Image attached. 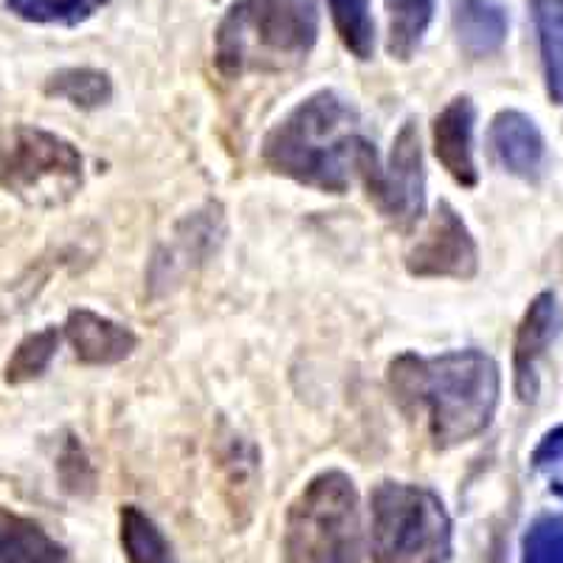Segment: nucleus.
I'll return each instance as SVG.
<instances>
[{"mask_svg": "<svg viewBox=\"0 0 563 563\" xmlns=\"http://www.w3.org/2000/svg\"><path fill=\"white\" fill-rule=\"evenodd\" d=\"M260 155L274 175L330 195H344L352 180L364 184L380 164L361 113L335 90H319L296 104L268 130Z\"/></svg>", "mask_w": 563, "mask_h": 563, "instance_id": "obj_1", "label": "nucleus"}, {"mask_svg": "<svg viewBox=\"0 0 563 563\" xmlns=\"http://www.w3.org/2000/svg\"><path fill=\"white\" fill-rule=\"evenodd\" d=\"M395 404L411 417H426L440 451L485 434L499 409V364L482 350L442 352L422 358L404 352L386 369Z\"/></svg>", "mask_w": 563, "mask_h": 563, "instance_id": "obj_2", "label": "nucleus"}, {"mask_svg": "<svg viewBox=\"0 0 563 563\" xmlns=\"http://www.w3.org/2000/svg\"><path fill=\"white\" fill-rule=\"evenodd\" d=\"M316 40V0H238L214 32V65L225 79L288 74L308 63Z\"/></svg>", "mask_w": 563, "mask_h": 563, "instance_id": "obj_3", "label": "nucleus"}, {"mask_svg": "<svg viewBox=\"0 0 563 563\" xmlns=\"http://www.w3.org/2000/svg\"><path fill=\"white\" fill-rule=\"evenodd\" d=\"M361 505L344 471H321L290 501L282 536L285 563H361Z\"/></svg>", "mask_w": 563, "mask_h": 563, "instance_id": "obj_4", "label": "nucleus"}, {"mask_svg": "<svg viewBox=\"0 0 563 563\" xmlns=\"http://www.w3.org/2000/svg\"><path fill=\"white\" fill-rule=\"evenodd\" d=\"M372 563H451L454 527L434 490L380 482L369 496Z\"/></svg>", "mask_w": 563, "mask_h": 563, "instance_id": "obj_5", "label": "nucleus"}, {"mask_svg": "<svg viewBox=\"0 0 563 563\" xmlns=\"http://www.w3.org/2000/svg\"><path fill=\"white\" fill-rule=\"evenodd\" d=\"M82 184V153L68 139L32 124L0 133V189L32 206H63Z\"/></svg>", "mask_w": 563, "mask_h": 563, "instance_id": "obj_6", "label": "nucleus"}, {"mask_svg": "<svg viewBox=\"0 0 563 563\" xmlns=\"http://www.w3.org/2000/svg\"><path fill=\"white\" fill-rule=\"evenodd\" d=\"M375 209L397 231H411L426 214V164H422L420 130L415 119L397 130L389 164H378L364 180Z\"/></svg>", "mask_w": 563, "mask_h": 563, "instance_id": "obj_7", "label": "nucleus"}, {"mask_svg": "<svg viewBox=\"0 0 563 563\" xmlns=\"http://www.w3.org/2000/svg\"><path fill=\"white\" fill-rule=\"evenodd\" d=\"M406 271L417 279H474L479 271V249L460 211L440 200L431 223L415 249L406 254Z\"/></svg>", "mask_w": 563, "mask_h": 563, "instance_id": "obj_8", "label": "nucleus"}, {"mask_svg": "<svg viewBox=\"0 0 563 563\" xmlns=\"http://www.w3.org/2000/svg\"><path fill=\"white\" fill-rule=\"evenodd\" d=\"M561 330V310L552 290L538 294L530 301L512 344V384L521 404H532L538 397V364L544 358L547 346L555 341Z\"/></svg>", "mask_w": 563, "mask_h": 563, "instance_id": "obj_9", "label": "nucleus"}, {"mask_svg": "<svg viewBox=\"0 0 563 563\" xmlns=\"http://www.w3.org/2000/svg\"><path fill=\"white\" fill-rule=\"evenodd\" d=\"M487 141L496 161L516 178L536 184L544 175L547 141L538 124L521 110H501L493 115Z\"/></svg>", "mask_w": 563, "mask_h": 563, "instance_id": "obj_10", "label": "nucleus"}, {"mask_svg": "<svg viewBox=\"0 0 563 563\" xmlns=\"http://www.w3.org/2000/svg\"><path fill=\"white\" fill-rule=\"evenodd\" d=\"M474 124L476 108L471 97L451 99L431 124L434 155L442 167L449 169L451 178L465 189H474L479 184V169L474 161Z\"/></svg>", "mask_w": 563, "mask_h": 563, "instance_id": "obj_11", "label": "nucleus"}, {"mask_svg": "<svg viewBox=\"0 0 563 563\" xmlns=\"http://www.w3.org/2000/svg\"><path fill=\"white\" fill-rule=\"evenodd\" d=\"M65 339L82 364L110 366L130 358L139 346V335L119 321L93 310H70L65 321Z\"/></svg>", "mask_w": 563, "mask_h": 563, "instance_id": "obj_12", "label": "nucleus"}, {"mask_svg": "<svg viewBox=\"0 0 563 563\" xmlns=\"http://www.w3.org/2000/svg\"><path fill=\"white\" fill-rule=\"evenodd\" d=\"M451 23L460 48L474 59L490 57L507 40V14L493 0H454Z\"/></svg>", "mask_w": 563, "mask_h": 563, "instance_id": "obj_13", "label": "nucleus"}, {"mask_svg": "<svg viewBox=\"0 0 563 563\" xmlns=\"http://www.w3.org/2000/svg\"><path fill=\"white\" fill-rule=\"evenodd\" d=\"M0 563H70L57 538L37 521L0 507Z\"/></svg>", "mask_w": 563, "mask_h": 563, "instance_id": "obj_14", "label": "nucleus"}, {"mask_svg": "<svg viewBox=\"0 0 563 563\" xmlns=\"http://www.w3.org/2000/svg\"><path fill=\"white\" fill-rule=\"evenodd\" d=\"M536 20L547 93L563 108V0H527Z\"/></svg>", "mask_w": 563, "mask_h": 563, "instance_id": "obj_15", "label": "nucleus"}, {"mask_svg": "<svg viewBox=\"0 0 563 563\" xmlns=\"http://www.w3.org/2000/svg\"><path fill=\"white\" fill-rule=\"evenodd\" d=\"M384 7L389 14L386 52L391 54V59L409 63L420 52L422 37L434 20L437 0H384Z\"/></svg>", "mask_w": 563, "mask_h": 563, "instance_id": "obj_16", "label": "nucleus"}, {"mask_svg": "<svg viewBox=\"0 0 563 563\" xmlns=\"http://www.w3.org/2000/svg\"><path fill=\"white\" fill-rule=\"evenodd\" d=\"M220 238H223V218H220V211H198L195 218L178 225L175 243L169 245L167 271L158 279L167 282L178 268H192L195 263H200L203 256H209L211 251L218 249Z\"/></svg>", "mask_w": 563, "mask_h": 563, "instance_id": "obj_17", "label": "nucleus"}, {"mask_svg": "<svg viewBox=\"0 0 563 563\" xmlns=\"http://www.w3.org/2000/svg\"><path fill=\"white\" fill-rule=\"evenodd\" d=\"M119 530H122V547L130 563H178L167 536L135 505L122 507Z\"/></svg>", "mask_w": 563, "mask_h": 563, "instance_id": "obj_18", "label": "nucleus"}, {"mask_svg": "<svg viewBox=\"0 0 563 563\" xmlns=\"http://www.w3.org/2000/svg\"><path fill=\"white\" fill-rule=\"evenodd\" d=\"M45 93L70 102L74 108L97 110L113 99V82L99 68H63L48 77Z\"/></svg>", "mask_w": 563, "mask_h": 563, "instance_id": "obj_19", "label": "nucleus"}, {"mask_svg": "<svg viewBox=\"0 0 563 563\" xmlns=\"http://www.w3.org/2000/svg\"><path fill=\"white\" fill-rule=\"evenodd\" d=\"M333 26L341 43L355 59H372L375 54V20L369 12V0H327Z\"/></svg>", "mask_w": 563, "mask_h": 563, "instance_id": "obj_20", "label": "nucleus"}, {"mask_svg": "<svg viewBox=\"0 0 563 563\" xmlns=\"http://www.w3.org/2000/svg\"><path fill=\"white\" fill-rule=\"evenodd\" d=\"M110 0H7L9 12L40 26H79Z\"/></svg>", "mask_w": 563, "mask_h": 563, "instance_id": "obj_21", "label": "nucleus"}, {"mask_svg": "<svg viewBox=\"0 0 563 563\" xmlns=\"http://www.w3.org/2000/svg\"><path fill=\"white\" fill-rule=\"evenodd\" d=\"M57 346H59V333L54 327H45L40 333L26 335V339L20 341L18 350L12 352V358L7 364V384L18 386V384H29V380L40 378L52 358L57 355Z\"/></svg>", "mask_w": 563, "mask_h": 563, "instance_id": "obj_22", "label": "nucleus"}, {"mask_svg": "<svg viewBox=\"0 0 563 563\" xmlns=\"http://www.w3.org/2000/svg\"><path fill=\"white\" fill-rule=\"evenodd\" d=\"M521 563H563V516H538L521 541Z\"/></svg>", "mask_w": 563, "mask_h": 563, "instance_id": "obj_23", "label": "nucleus"}, {"mask_svg": "<svg viewBox=\"0 0 563 563\" xmlns=\"http://www.w3.org/2000/svg\"><path fill=\"white\" fill-rule=\"evenodd\" d=\"M530 462L532 471L547 482V487L558 499H563V426H555L538 440Z\"/></svg>", "mask_w": 563, "mask_h": 563, "instance_id": "obj_24", "label": "nucleus"}, {"mask_svg": "<svg viewBox=\"0 0 563 563\" xmlns=\"http://www.w3.org/2000/svg\"><path fill=\"white\" fill-rule=\"evenodd\" d=\"M59 471H63V474H68L63 482H65V487H70V490L79 493V487L82 485H88V487L93 485V471H90L88 460L82 456V449H79L74 440L65 445L63 456H59Z\"/></svg>", "mask_w": 563, "mask_h": 563, "instance_id": "obj_25", "label": "nucleus"}]
</instances>
